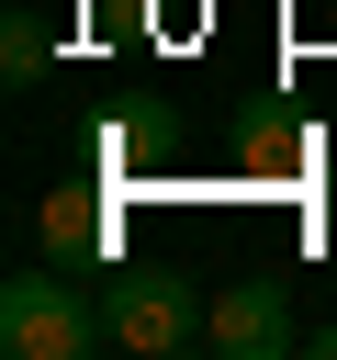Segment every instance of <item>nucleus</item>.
<instances>
[{"label":"nucleus","mask_w":337,"mask_h":360,"mask_svg":"<svg viewBox=\"0 0 337 360\" xmlns=\"http://www.w3.org/2000/svg\"><path fill=\"white\" fill-rule=\"evenodd\" d=\"M0 349H11V360H90V349H112L101 281H79L67 259L11 270V281H0Z\"/></svg>","instance_id":"nucleus-1"},{"label":"nucleus","mask_w":337,"mask_h":360,"mask_svg":"<svg viewBox=\"0 0 337 360\" xmlns=\"http://www.w3.org/2000/svg\"><path fill=\"white\" fill-rule=\"evenodd\" d=\"M101 326H112V349H135V360H180V349L213 338V304H202L180 270H112V281H101Z\"/></svg>","instance_id":"nucleus-2"},{"label":"nucleus","mask_w":337,"mask_h":360,"mask_svg":"<svg viewBox=\"0 0 337 360\" xmlns=\"http://www.w3.org/2000/svg\"><path fill=\"white\" fill-rule=\"evenodd\" d=\"M202 349H225V360H281V349H303V326H292L281 281H270V270H247V281H225V292H213V338H202Z\"/></svg>","instance_id":"nucleus-3"},{"label":"nucleus","mask_w":337,"mask_h":360,"mask_svg":"<svg viewBox=\"0 0 337 360\" xmlns=\"http://www.w3.org/2000/svg\"><path fill=\"white\" fill-rule=\"evenodd\" d=\"M34 225H45V259H67V270H112V248H124L101 191H45V214H34Z\"/></svg>","instance_id":"nucleus-4"},{"label":"nucleus","mask_w":337,"mask_h":360,"mask_svg":"<svg viewBox=\"0 0 337 360\" xmlns=\"http://www.w3.org/2000/svg\"><path fill=\"white\" fill-rule=\"evenodd\" d=\"M45 56H56V45H45V11L11 0V11H0V79L22 90V79H45Z\"/></svg>","instance_id":"nucleus-5"},{"label":"nucleus","mask_w":337,"mask_h":360,"mask_svg":"<svg viewBox=\"0 0 337 360\" xmlns=\"http://www.w3.org/2000/svg\"><path fill=\"white\" fill-rule=\"evenodd\" d=\"M303 349H315V360H337V315H326V326H315V338H303Z\"/></svg>","instance_id":"nucleus-6"}]
</instances>
